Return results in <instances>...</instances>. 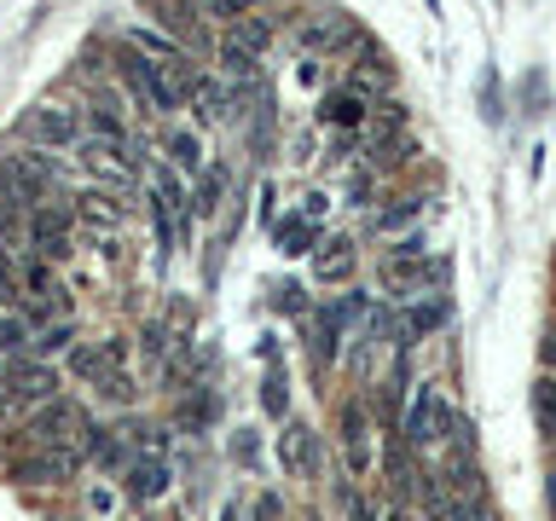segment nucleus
Returning <instances> with one entry per match:
<instances>
[{
	"mask_svg": "<svg viewBox=\"0 0 556 521\" xmlns=\"http://www.w3.org/2000/svg\"><path fill=\"white\" fill-rule=\"evenodd\" d=\"M29 434H35V446H41V452H70V458H81L93 423H87L81 406H70V399H52V406L29 423Z\"/></svg>",
	"mask_w": 556,
	"mask_h": 521,
	"instance_id": "1",
	"label": "nucleus"
},
{
	"mask_svg": "<svg viewBox=\"0 0 556 521\" xmlns=\"http://www.w3.org/2000/svg\"><path fill=\"white\" fill-rule=\"evenodd\" d=\"M452 434V406L441 399V389H417L412 411H406V441L412 446H441Z\"/></svg>",
	"mask_w": 556,
	"mask_h": 521,
	"instance_id": "2",
	"label": "nucleus"
},
{
	"mask_svg": "<svg viewBox=\"0 0 556 521\" xmlns=\"http://www.w3.org/2000/svg\"><path fill=\"white\" fill-rule=\"evenodd\" d=\"M87 377L99 382V394L111 399V406H134V394H139V389H134V371H128V342H104Z\"/></svg>",
	"mask_w": 556,
	"mask_h": 521,
	"instance_id": "3",
	"label": "nucleus"
},
{
	"mask_svg": "<svg viewBox=\"0 0 556 521\" xmlns=\"http://www.w3.org/2000/svg\"><path fill=\"white\" fill-rule=\"evenodd\" d=\"M295 41H302L307 52H342V47H354L359 35H354V24H348V12H307L302 24H295Z\"/></svg>",
	"mask_w": 556,
	"mask_h": 521,
	"instance_id": "4",
	"label": "nucleus"
},
{
	"mask_svg": "<svg viewBox=\"0 0 556 521\" xmlns=\"http://www.w3.org/2000/svg\"><path fill=\"white\" fill-rule=\"evenodd\" d=\"M81 163L99 174V180H111V186H128L134 180V156H128V139L122 134H93L81 145Z\"/></svg>",
	"mask_w": 556,
	"mask_h": 521,
	"instance_id": "5",
	"label": "nucleus"
},
{
	"mask_svg": "<svg viewBox=\"0 0 556 521\" xmlns=\"http://www.w3.org/2000/svg\"><path fill=\"white\" fill-rule=\"evenodd\" d=\"M0 180H7L24 203H41L47 191H52V163L41 151H17V156H7V168H0Z\"/></svg>",
	"mask_w": 556,
	"mask_h": 521,
	"instance_id": "6",
	"label": "nucleus"
},
{
	"mask_svg": "<svg viewBox=\"0 0 556 521\" xmlns=\"http://www.w3.org/2000/svg\"><path fill=\"white\" fill-rule=\"evenodd\" d=\"M7 399H52L59 394V371L52 365H41V359H17L12 354V365H7Z\"/></svg>",
	"mask_w": 556,
	"mask_h": 521,
	"instance_id": "7",
	"label": "nucleus"
},
{
	"mask_svg": "<svg viewBox=\"0 0 556 521\" xmlns=\"http://www.w3.org/2000/svg\"><path fill=\"white\" fill-rule=\"evenodd\" d=\"M29 134L41 139V145H76L81 122H76V111H64V104H35V111H29Z\"/></svg>",
	"mask_w": 556,
	"mask_h": 521,
	"instance_id": "8",
	"label": "nucleus"
},
{
	"mask_svg": "<svg viewBox=\"0 0 556 521\" xmlns=\"http://www.w3.org/2000/svg\"><path fill=\"white\" fill-rule=\"evenodd\" d=\"M122 198L116 191H87V198H76V208H70V220H81V226H93V232H111V226H122Z\"/></svg>",
	"mask_w": 556,
	"mask_h": 521,
	"instance_id": "9",
	"label": "nucleus"
},
{
	"mask_svg": "<svg viewBox=\"0 0 556 521\" xmlns=\"http://www.w3.org/2000/svg\"><path fill=\"white\" fill-rule=\"evenodd\" d=\"M342 452H348V469H354V475L371 469V423H365V406L342 411Z\"/></svg>",
	"mask_w": 556,
	"mask_h": 521,
	"instance_id": "10",
	"label": "nucleus"
},
{
	"mask_svg": "<svg viewBox=\"0 0 556 521\" xmlns=\"http://www.w3.org/2000/svg\"><path fill=\"white\" fill-rule=\"evenodd\" d=\"M354 267H359V255H354V243H348V238L313 243V272H319L325 284H342V278H354Z\"/></svg>",
	"mask_w": 556,
	"mask_h": 521,
	"instance_id": "11",
	"label": "nucleus"
},
{
	"mask_svg": "<svg viewBox=\"0 0 556 521\" xmlns=\"http://www.w3.org/2000/svg\"><path fill=\"white\" fill-rule=\"evenodd\" d=\"M278 463H285L290 475H307V469H313V429L290 423L285 434H278Z\"/></svg>",
	"mask_w": 556,
	"mask_h": 521,
	"instance_id": "12",
	"label": "nucleus"
},
{
	"mask_svg": "<svg viewBox=\"0 0 556 521\" xmlns=\"http://www.w3.org/2000/svg\"><path fill=\"white\" fill-rule=\"evenodd\" d=\"M163 486H168V463L156 458V452H151V458H134V463H128V498H156Z\"/></svg>",
	"mask_w": 556,
	"mask_h": 521,
	"instance_id": "13",
	"label": "nucleus"
},
{
	"mask_svg": "<svg viewBox=\"0 0 556 521\" xmlns=\"http://www.w3.org/2000/svg\"><path fill=\"white\" fill-rule=\"evenodd\" d=\"M382 278H389L394 290H412V284H424V250L417 243H400V255L382 260Z\"/></svg>",
	"mask_w": 556,
	"mask_h": 521,
	"instance_id": "14",
	"label": "nucleus"
},
{
	"mask_svg": "<svg viewBox=\"0 0 556 521\" xmlns=\"http://www.w3.org/2000/svg\"><path fill=\"white\" fill-rule=\"evenodd\" d=\"M273 243L285 255H307L313 243H319V232H313V215H290V220H278L273 226Z\"/></svg>",
	"mask_w": 556,
	"mask_h": 521,
	"instance_id": "15",
	"label": "nucleus"
},
{
	"mask_svg": "<svg viewBox=\"0 0 556 521\" xmlns=\"http://www.w3.org/2000/svg\"><path fill=\"white\" fill-rule=\"evenodd\" d=\"M226 41L261 59V52H267V41H273V24H267V17H255V12H243V17H232V35H226Z\"/></svg>",
	"mask_w": 556,
	"mask_h": 521,
	"instance_id": "16",
	"label": "nucleus"
},
{
	"mask_svg": "<svg viewBox=\"0 0 556 521\" xmlns=\"http://www.w3.org/2000/svg\"><path fill=\"white\" fill-rule=\"evenodd\" d=\"M533 423H539V434H545V441H556V377H551V371L533 382Z\"/></svg>",
	"mask_w": 556,
	"mask_h": 521,
	"instance_id": "17",
	"label": "nucleus"
},
{
	"mask_svg": "<svg viewBox=\"0 0 556 521\" xmlns=\"http://www.w3.org/2000/svg\"><path fill=\"white\" fill-rule=\"evenodd\" d=\"M186 99L198 104V116H203V122H220V116H226V93H220L215 81H203V76H191V87H186Z\"/></svg>",
	"mask_w": 556,
	"mask_h": 521,
	"instance_id": "18",
	"label": "nucleus"
},
{
	"mask_svg": "<svg viewBox=\"0 0 556 521\" xmlns=\"http://www.w3.org/2000/svg\"><path fill=\"white\" fill-rule=\"evenodd\" d=\"M325 122H337V128H359V122H365V99H359V93L325 99Z\"/></svg>",
	"mask_w": 556,
	"mask_h": 521,
	"instance_id": "19",
	"label": "nucleus"
},
{
	"mask_svg": "<svg viewBox=\"0 0 556 521\" xmlns=\"http://www.w3.org/2000/svg\"><path fill=\"white\" fill-rule=\"evenodd\" d=\"M261 406H267V417H285V406H290V377L278 371H267V382H261Z\"/></svg>",
	"mask_w": 556,
	"mask_h": 521,
	"instance_id": "20",
	"label": "nucleus"
},
{
	"mask_svg": "<svg viewBox=\"0 0 556 521\" xmlns=\"http://www.w3.org/2000/svg\"><path fill=\"white\" fill-rule=\"evenodd\" d=\"M220 69L232 81H255V52H243V47H232V41H220Z\"/></svg>",
	"mask_w": 556,
	"mask_h": 521,
	"instance_id": "21",
	"label": "nucleus"
},
{
	"mask_svg": "<svg viewBox=\"0 0 556 521\" xmlns=\"http://www.w3.org/2000/svg\"><path fill=\"white\" fill-rule=\"evenodd\" d=\"M220 186H226V174H220V168H208L203 180H198V198H191V208H198V215H215V203H220Z\"/></svg>",
	"mask_w": 556,
	"mask_h": 521,
	"instance_id": "22",
	"label": "nucleus"
},
{
	"mask_svg": "<svg viewBox=\"0 0 556 521\" xmlns=\"http://www.w3.org/2000/svg\"><path fill=\"white\" fill-rule=\"evenodd\" d=\"M406 128V111H400V104H382V111L371 116V134H377V145H389V139Z\"/></svg>",
	"mask_w": 556,
	"mask_h": 521,
	"instance_id": "23",
	"label": "nucleus"
},
{
	"mask_svg": "<svg viewBox=\"0 0 556 521\" xmlns=\"http://www.w3.org/2000/svg\"><path fill=\"white\" fill-rule=\"evenodd\" d=\"M12 302H24V272L0 255V307H12Z\"/></svg>",
	"mask_w": 556,
	"mask_h": 521,
	"instance_id": "24",
	"label": "nucleus"
},
{
	"mask_svg": "<svg viewBox=\"0 0 556 521\" xmlns=\"http://www.w3.org/2000/svg\"><path fill=\"white\" fill-rule=\"evenodd\" d=\"M417 208H424L417 198H394V208H382V215H377V226H382V232H394V226H406V220L417 215Z\"/></svg>",
	"mask_w": 556,
	"mask_h": 521,
	"instance_id": "25",
	"label": "nucleus"
},
{
	"mask_svg": "<svg viewBox=\"0 0 556 521\" xmlns=\"http://www.w3.org/2000/svg\"><path fill=\"white\" fill-rule=\"evenodd\" d=\"M0 347H7V354H24V347H29V325L24 319H0Z\"/></svg>",
	"mask_w": 556,
	"mask_h": 521,
	"instance_id": "26",
	"label": "nucleus"
},
{
	"mask_svg": "<svg viewBox=\"0 0 556 521\" xmlns=\"http://www.w3.org/2000/svg\"><path fill=\"white\" fill-rule=\"evenodd\" d=\"M203 12H208V17H220V24H232V17L255 12V0H203Z\"/></svg>",
	"mask_w": 556,
	"mask_h": 521,
	"instance_id": "27",
	"label": "nucleus"
},
{
	"mask_svg": "<svg viewBox=\"0 0 556 521\" xmlns=\"http://www.w3.org/2000/svg\"><path fill=\"white\" fill-rule=\"evenodd\" d=\"M434 325H446V302H417L412 307V330H434Z\"/></svg>",
	"mask_w": 556,
	"mask_h": 521,
	"instance_id": "28",
	"label": "nucleus"
},
{
	"mask_svg": "<svg viewBox=\"0 0 556 521\" xmlns=\"http://www.w3.org/2000/svg\"><path fill=\"white\" fill-rule=\"evenodd\" d=\"M168 151H174V163H180L186 174L203 163V151H198V139H191V134H174V145H168Z\"/></svg>",
	"mask_w": 556,
	"mask_h": 521,
	"instance_id": "29",
	"label": "nucleus"
},
{
	"mask_svg": "<svg viewBox=\"0 0 556 521\" xmlns=\"http://www.w3.org/2000/svg\"><path fill=\"white\" fill-rule=\"evenodd\" d=\"M139 347H146V359H163V354H168V330L151 319V325H146V342H139Z\"/></svg>",
	"mask_w": 556,
	"mask_h": 521,
	"instance_id": "30",
	"label": "nucleus"
},
{
	"mask_svg": "<svg viewBox=\"0 0 556 521\" xmlns=\"http://www.w3.org/2000/svg\"><path fill=\"white\" fill-rule=\"evenodd\" d=\"M70 336H76V325H59V330H41V342H35V347H41V354H52V347H70Z\"/></svg>",
	"mask_w": 556,
	"mask_h": 521,
	"instance_id": "31",
	"label": "nucleus"
},
{
	"mask_svg": "<svg viewBox=\"0 0 556 521\" xmlns=\"http://www.w3.org/2000/svg\"><path fill=\"white\" fill-rule=\"evenodd\" d=\"M481 104H486V122H498V76L493 69L481 76Z\"/></svg>",
	"mask_w": 556,
	"mask_h": 521,
	"instance_id": "32",
	"label": "nucleus"
},
{
	"mask_svg": "<svg viewBox=\"0 0 556 521\" xmlns=\"http://www.w3.org/2000/svg\"><path fill=\"white\" fill-rule=\"evenodd\" d=\"M539 359H545V365H551V371H556V325L545 330V336H539Z\"/></svg>",
	"mask_w": 556,
	"mask_h": 521,
	"instance_id": "33",
	"label": "nucleus"
},
{
	"mask_svg": "<svg viewBox=\"0 0 556 521\" xmlns=\"http://www.w3.org/2000/svg\"><path fill=\"white\" fill-rule=\"evenodd\" d=\"M278 307H285V313H295V307H302V290H295V284H285V290H278Z\"/></svg>",
	"mask_w": 556,
	"mask_h": 521,
	"instance_id": "34",
	"label": "nucleus"
},
{
	"mask_svg": "<svg viewBox=\"0 0 556 521\" xmlns=\"http://www.w3.org/2000/svg\"><path fill=\"white\" fill-rule=\"evenodd\" d=\"M545 504H551V516H556V469H551V481H545Z\"/></svg>",
	"mask_w": 556,
	"mask_h": 521,
	"instance_id": "35",
	"label": "nucleus"
},
{
	"mask_svg": "<svg viewBox=\"0 0 556 521\" xmlns=\"http://www.w3.org/2000/svg\"><path fill=\"white\" fill-rule=\"evenodd\" d=\"M382 521H406V516H400V510H382Z\"/></svg>",
	"mask_w": 556,
	"mask_h": 521,
	"instance_id": "36",
	"label": "nucleus"
},
{
	"mask_svg": "<svg viewBox=\"0 0 556 521\" xmlns=\"http://www.w3.org/2000/svg\"><path fill=\"white\" fill-rule=\"evenodd\" d=\"M156 521H186V516H174V510H168V516H156Z\"/></svg>",
	"mask_w": 556,
	"mask_h": 521,
	"instance_id": "37",
	"label": "nucleus"
},
{
	"mask_svg": "<svg viewBox=\"0 0 556 521\" xmlns=\"http://www.w3.org/2000/svg\"><path fill=\"white\" fill-rule=\"evenodd\" d=\"M220 521H238V510H226V516H220Z\"/></svg>",
	"mask_w": 556,
	"mask_h": 521,
	"instance_id": "38",
	"label": "nucleus"
}]
</instances>
